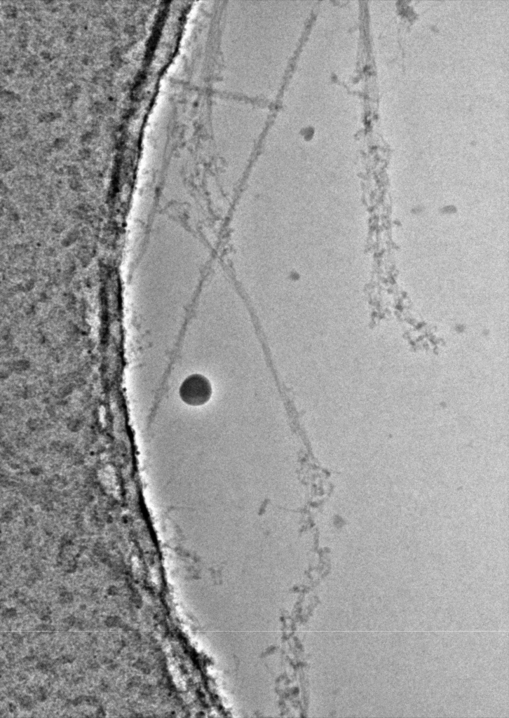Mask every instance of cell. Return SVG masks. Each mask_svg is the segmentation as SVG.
<instances>
[{"mask_svg":"<svg viewBox=\"0 0 509 718\" xmlns=\"http://www.w3.org/2000/svg\"><path fill=\"white\" fill-rule=\"evenodd\" d=\"M181 399L189 405H201L210 398L212 388L208 380L202 375L194 374L187 377L179 388Z\"/></svg>","mask_w":509,"mask_h":718,"instance_id":"1","label":"cell"}]
</instances>
